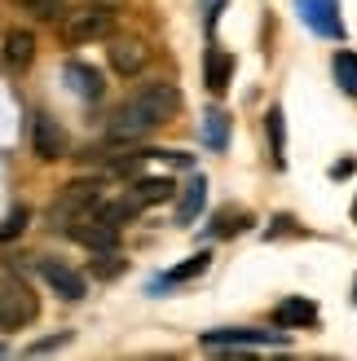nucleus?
<instances>
[{"mask_svg": "<svg viewBox=\"0 0 357 361\" xmlns=\"http://www.w3.org/2000/svg\"><path fill=\"white\" fill-rule=\"evenodd\" d=\"M176 106H181V97H176L172 84H164V80L141 84L137 93L111 115V137H115V141H137V137H146V133H155L164 119H172Z\"/></svg>", "mask_w": 357, "mask_h": 361, "instance_id": "1", "label": "nucleus"}, {"mask_svg": "<svg viewBox=\"0 0 357 361\" xmlns=\"http://www.w3.org/2000/svg\"><path fill=\"white\" fill-rule=\"evenodd\" d=\"M35 295H31V286L23 278H5L0 282V331H18V326H27V322L35 317Z\"/></svg>", "mask_w": 357, "mask_h": 361, "instance_id": "2", "label": "nucleus"}, {"mask_svg": "<svg viewBox=\"0 0 357 361\" xmlns=\"http://www.w3.org/2000/svg\"><path fill=\"white\" fill-rule=\"evenodd\" d=\"M97 203H102V180H71L58 194V203L49 207V221H53V229H66L80 212L97 207Z\"/></svg>", "mask_w": 357, "mask_h": 361, "instance_id": "3", "label": "nucleus"}, {"mask_svg": "<svg viewBox=\"0 0 357 361\" xmlns=\"http://www.w3.org/2000/svg\"><path fill=\"white\" fill-rule=\"evenodd\" d=\"M115 27V13L106 9V5H88L80 13H66V23H62V40L66 44H84V40H102V35H111Z\"/></svg>", "mask_w": 357, "mask_h": 361, "instance_id": "4", "label": "nucleus"}, {"mask_svg": "<svg viewBox=\"0 0 357 361\" xmlns=\"http://www.w3.org/2000/svg\"><path fill=\"white\" fill-rule=\"evenodd\" d=\"M66 233L75 243H84L88 251H106V247H119V225H111L106 216L97 212V207H88V212H80L75 221L66 225Z\"/></svg>", "mask_w": 357, "mask_h": 361, "instance_id": "5", "label": "nucleus"}, {"mask_svg": "<svg viewBox=\"0 0 357 361\" xmlns=\"http://www.w3.org/2000/svg\"><path fill=\"white\" fill-rule=\"evenodd\" d=\"M300 18L317 31V35H331V40H340L344 35V23H340V5L335 0H296Z\"/></svg>", "mask_w": 357, "mask_h": 361, "instance_id": "6", "label": "nucleus"}, {"mask_svg": "<svg viewBox=\"0 0 357 361\" xmlns=\"http://www.w3.org/2000/svg\"><path fill=\"white\" fill-rule=\"evenodd\" d=\"M31 150L40 154L44 164L62 159V154H66V133H62V123L49 119V115H35V123H31Z\"/></svg>", "mask_w": 357, "mask_h": 361, "instance_id": "7", "label": "nucleus"}, {"mask_svg": "<svg viewBox=\"0 0 357 361\" xmlns=\"http://www.w3.org/2000/svg\"><path fill=\"white\" fill-rule=\"evenodd\" d=\"M35 269H40V278H44L62 300H84V278H80L66 260H49V256H44Z\"/></svg>", "mask_w": 357, "mask_h": 361, "instance_id": "8", "label": "nucleus"}, {"mask_svg": "<svg viewBox=\"0 0 357 361\" xmlns=\"http://www.w3.org/2000/svg\"><path fill=\"white\" fill-rule=\"evenodd\" d=\"M203 344H212V348H225V344H252V348H260V344H287V335L282 331H247V326H229V331H207L203 335Z\"/></svg>", "mask_w": 357, "mask_h": 361, "instance_id": "9", "label": "nucleus"}, {"mask_svg": "<svg viewBox=\"0 0 357 361\" xmlns=\"http://www.w3.org/2000/svg\"><path fill=\"white\" fill-rule=\"evenodd\" d=\"M66 84L75 88V93L84 102H97L106 93V80H102V71H93L88 62H66Z\"/></svg>", "mask_w": 357, "mask_h": 361, "instance_id": "10", "label": "nucleus"}, {"mask_svg": "<svg viewBox=\"0 0 357 361\" xmlns=\"http://www.w3.org/2000/svg\"><path fill=\"white\" fill-rule=\"evenodd\" d=\"M274 322H278V326H313V322H317V304L305 300V295L282 300L278 309H274Z\"/></svg>", "mask_w": 357, "mask_h": 361, "instance_id": "11", "label": "nucleus"}, {"mask_svg": "<svg viewBox=\"0 0 357 361\" xmlns=\"http://www.w3.org/2000/svg\"><path fill=\"white\" fill-rule=\"evenodd\" d=\"M111 66H115V75H137V71L146 66V49L137 40H115L111 44Z\"/></svg>", "mask_w": 357, "mask_h": 361, "instance_id": "12", "label": "nucleus"}, {"mask_svg": "<svg viewBox=\"0 0 357 361\" xmlns=\"http://www.w3.org/2000/svg\"><path fill=\"white\" fill-rule=\"evenodd\" d=\"M35 58V35L23 31V27H9L5 31V62L9 66H31Z\"/></svg>", "mask_w": 357, "mask_h": 361, "instance_id": "13", "label": "nucleus"}, {"mask_svg": "<svg viewBox=\"0 0 357 361\" xmlns=\"http://www.w3.org/2000/svg\"><path fill=\"white\" fill-rule=\"evenodd\" d=\"M203 203H207V180H203V176H190V180H186V190H181V207H176V221L190 225L194 216L203 212Z\"/></svg>", "mask_w": 357, "mask_h": 361, "instance_id": "14", "label": "nucleus"}, {"mask_svg": "<svg viewBox=\"0 0 357 361\" xmlns=\"http://www.w3.org/2000/svg\"><path fill=\"white\" fill-rule=\"evenodd\" d=\"M172 194H176V185H172L168 176H146V180H137V185H133V198H137L141 207L164 203V198H172Z\"/></svg>", "mask_w": 357, "mask_h": 361, "instance_id": "15", "label": "nucleus"}, {"mask_svg": "<svg viewBox=\"0 0 357 361\" xmlns=\"http://www.w3.org/2000/svg\"><path fill=\"white\" fill-rule=\"evenodd\" d=\"M229 75H234V58H229L225 49H207V84L217 88V93H225Z\"/></svg>", "mask_w": 357, "mask_h": 361, "instance_id": "16", "label": "nucleus"}, {"mask_svg": "<svg viewBox=\"0 0 357 361\" xmlns=\"http://www.w3.org/2000/svg\"><path fill=\"white\" fill-rule=\"evenodd\" d=\"M331 71H335V84H340L349 97H357V53L340 49V53L331 58Z\"/></svg>", "mask_w": 357, "mask_h": 361, "instance_id": "17", "label": "nucleus"}, {"mask_svg": "<svg viewBox=\"0 0 357 361\" xmlns=\"http://www.w3.org/2000/svg\"><path fill=\"white\" fill-rule=\"evenodd\" d=\"M97 212L106 216L111 225H128V221H137V212H141V203L133 194H123V198H115V203H97Z\"/></svg>", "mask_w": 357, "mask_h": 361, "instance_id": "18", "label": "nucleus"}, {"mask_svg": "<svg viewBox=\"0 0 357 361\" xmlns=\"http://www.w3.org/2000/svg\"><path fill=\"white\" fill-rule=\"evenodd\" d=\"M270 141H274V168H287V123H282L278 106L270 111Z\"/></svg>", "mask_w": 357, "mask_h": 361, "instance_id": "19", "label": "nucleus"}, {"mask_svg": "<svg viewBox=\"0 0 357 361\" xmlns=\"http://www.w3.org/2000/svg\"><path fill=\"white\" fill-rule=\"evenodd\" d=\"M207 264H212V256H207V251H199V256H190L186 264H176L172 274L164 278V286H172V282H190V278H199V274H203Z\"/></svg>", "mask_w": 357, "mask_h": 361, "instance_id": "20", "label": "nucleus"}, {"mask_svg": "<svg viewBox=\"0 0 357 361\" xmlns=\"http://www.w3.org/2000/svg\"><path fill=\"white\" fill-rule=\"evenodd\" d=\"M93 274H97V278H115V274H123V256H119L115 247L93 251Z\"/></svg>", "mask_w": 357, "mask_h": 361, "instance_id": "21", "label": "nucleus"}, {"mask_svg": "<svg viewBox=\"0 0 357 361\" xmlns=\"http://www.w3.org/2000/svg\"><path fill=\"white\" fill-rule=\"evenodd\" d=\"M27 13H35V18H44V23H53V18H62L66 13V0H18Z\"/></svg>", "mask_w": 357, "mask_h": 361, "instance_id": "22", "label": "nucleus"}, {"mask_svg": "<svg viewBox=\"0 0 357 361\" xmlns=\"http://www.w3.org/2000/svg\"><path fill=\"white\" fill-rule=\"evenodd\" d=\"M247 221H252L247 212H221V216H217V225H212V233H221V238H225V233L247 229Z\"/></svg>", "mask_w": 357, "mask_h": 361, "instance_id": "23", "label": "nucleus"}, {"mask_svg": "<svg viewBox=\"0 0 357 361\" xmlns=\"http://www.w3.org/2000/svg\"><path fill=\"white\" fill-rule=\"evenodd\" d=\"M27 221H31V216H27V207H13V212L5 216V225H0V243H9V238H18V233L27 229Z\"/></svg>", "mask_w": 357, "mask_h": 361, "instance_id": "24", "label": "nucleus"}, {"mask_svg": "<svg viewBox=\"0 0 357 361\" xmlns=\"http://www.w3.org/2000/svg\"><path fill=\"white\" fill-rule=\"evenodd\" d=\"M207 146H212V150L225 146V115H221V111L207 115Z\"/></svg>", "mask_w": 357, "mask_h": 361, "instance_id": "25", "label": "nucleus"}, {"mask_svg": "<svg viewBox=\"0 0 357 361\" xmlns=\"http://www.w3.org/2000/svg\"><path fill=\"white\" fill-rule=\"evenodd\" d=\"M71 339V331H62V335H49V339H40V344H31V357H40V353H53V348H62Z\"/></svg>", "mask_w": 357, "mask_h": 361, "instance_id": "26", "label": "nucleus"}, {"mask_svg": "<svg viewBox=\"0 0 357 361\" xmlns=\"http://www.w3.org/2000/svg\"><path fill=\"white\" fill-rule=\"evenodd\" d=\"M331 176H335V180H340V176H353V159H340V164L331 168Z\"/></svg>", "mask_w": 357, "mask_h": 361, "instance_id": "27", "label": "nucleus"}, {"mask_svg": "<svg viewBox=\"0 0 357 361\" xmlns=\"http://www.w3.org/2000/svg\"><path fill=\"white\" fill-rule=\"evenodd\" d=\"M353 221H357V203H353Z\"/></svg>", "mask_w": 357, "mask_h": 361, "instance_id": "28", "label": "nucleus"}, {"mask_svg": "<svg viewBox=\"0 0 357 361\" xmlns=\"http://www.w3.org/2000/svg\"><path fill=\"white\" fill-rule=\"evenodd\" d=\"M0 357H5V348H0Z\"/></svg>", "mask_w": 357, "mask_h": 361, "instance_id": "29", "label": "nucleus"}]
</instances>
